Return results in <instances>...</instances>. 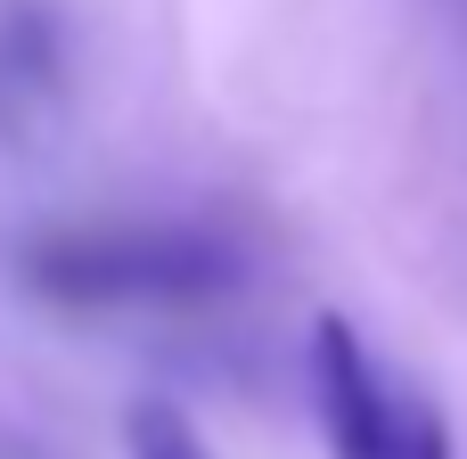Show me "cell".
<instances>
[{"label": "cell", "instance_id": "obj_1", "mask_svg": "<svg viewBox=\"0 0 467 459\" xmlns=\"http://www.w3.org/2000/svg\"><path fill=\"white\" fill-rule=\"evenodd\" d=\"M16 287L74 320L205 312L246 287V246L205 214H82L16 246Z\"/></svg>", "mask_w": 467, "mask_h": 459}, {"label": "cell", "instance_id": "obj_2", "mask_svg": "<svg viewBox=\"0 0 467 459\" xmlns=\"http://www.w3.org/2000/svg\"><path fill=\"white\" fill-rule=\"evenodd\" d=\"M304 378H312V411H320L328 459H451L443 411H435L345 312H320V320H312Z\"/></svg>", "mask_w": 467, "mask_h": 459}, {"label": "cell", "instance_id": "obj_3", "mask_svg": "<svg viewBox=\"0 0 467 459\" xmlns=\"http://www.w3.org/2000/svg\"><path fill=\"white\" fill-rule=\"evenodd\" d=\"M123 459H213V443L197 435L189 411H172V402H140V411L123 419Z\"/></svg>", "mask_w": 467, "mask_h": 459}]
</instances>
